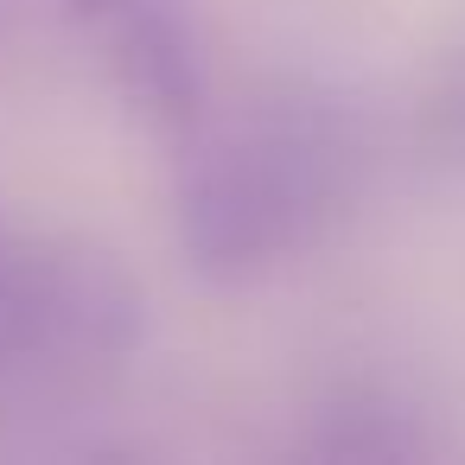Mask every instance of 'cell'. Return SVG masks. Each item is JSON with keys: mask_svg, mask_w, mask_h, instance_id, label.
<instances>
[{"mask_svg": "<svg viewBox=\"0 0 465 465\" xmlns=\"http://www.w3.org/2000/svg\"><path fill=\"white\" fill-rule=\"evenodd\" d=\"M420 141H427L433 160L465 166V45L433 71V84L420 96Z\"/></svg>", "mask_w": 465, "mask_h": 465, "instance_id": "5", "label": "cell"}, {"mask_svg": "<svg viewBox=\"0 0 465 465\" xmlns=\"http://www.w3.org/2000/svg\"><path fill=\"white\" fill-rule=\"evenodd\" d=\"M141 338L147 293L103 242L0 211V376L77 382L128 363Z\"/></svg>", "mask_w": 465, "mask_h": 465, "instance_id": "2", "label": "cell"}, {"mask_svg": "<svg viewBox=\"0 0 465 465\" xmlns=\"http://www.w3.org/2000/svg\"><path fill=\"white\" fill-rule=\"evenodd\" d=\"M376 141L344 96L268 90L179 147L173 230L211 287H255L319 255L363 204Z\"/></svg>", "mask_w": 465, "mask_h": 465, "instance_id": "1", "label": "cell"}, {"mask_svg": "<svg viewBox=\"0 0 465 465\" xmlns=\"http://www.w3.org/2000/svg\"><path fill=\"white\" fill-rule=\"evenodd\" d=\"M64 7H71L77 20H96V26H103V20H115V14L128 7V0H64Z\"/></svg>", "mask_w": 465, "mask_h": 465, "instance_id": "6", "label": "cell"}, {"mask_svg": "<svg viewBox=\"0 0 465 465\" xmlns=\"http://www.w3.org/2000/svg\"><path fill=\"white\" fill-rule=\"evenodd\" d=\"M109 77L122 103L173 147L204 128V52L192 33L185 0H128L115 20H103Z\"/></svg>", "mask_w": 465, "mask_h": 465, "instance_id": "3", "label": "cell"}, {"mask_svg": "<svg viewBox=\"0 0 465 465\" xmlns=\"http://www.w3.org/2000/svg\"><path fill=\"white\" fill-rule=\"evenodd\" d=\"M293 465H433V427L395 382L351 376L312 401Z\"/></svg>", "mask_w": 465, "mask_h": 465, "instance_id": "4", "label": "cell"}]
</instances>
